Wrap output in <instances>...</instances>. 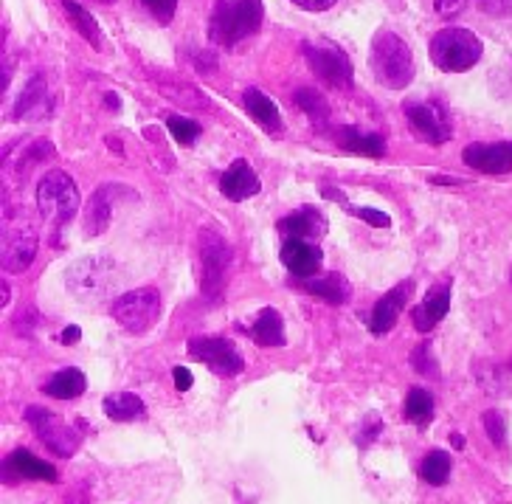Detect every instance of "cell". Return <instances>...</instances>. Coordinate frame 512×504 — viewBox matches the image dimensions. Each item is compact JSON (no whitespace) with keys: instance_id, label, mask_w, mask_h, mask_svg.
<instances>
[{"instance_id":"ab89813d","label":"cell","mask_w":512,"mask_h":504,"mask_svg":"<svg viewBox=\"0 0 512 504\" xmlns=\"http://www.w3.org/2000/svg\"><path fill=\"white\" fill-rule=\"evenodd\" d=\"M79 336H82V330H79V327H68V330H62L60 341L62 344H76V341H79Z\"/></svg>"},{"instance_id":"ffe728a7","label":"cell","mask_w":512,"mask_h":504,"mask_svg":"<svg viewBox=\"0 0 512 504\" xmlns=\"http://www.w3.org/2000/svg\"><path fill=\"white\" fill-rule=\"evenodd\" d=\"M279 231L285 234L287 240H313L318 234H324V217L318 212H293L279 223Z\"/></svg>"},{"instance_id":"1f68e13d","label":"cell","mask_w":512,"mask_h":504,"mask_svg":"<svg viewBox=\"0 0 512 504\" xmlns=\"http://www.w3.org/2000/svg\"><path fill=\"white\" fill-rule=\"evenodd\" d=\"M166 127H169L172 138H175L178 144H183V147L195 144V138L200 136V124L192 122V119H186V116H169V119H166Z\"/></svg>"},{"instance_id":"d6a6232c","label":"cell","mask_w":512,"mask_h":504,"mask_svg":"<svg viewBox=\"0 0 512 504\" xmlns=\"http://www.w3.org/2000/svg\"><path fill=\"white\" fill-rule=\"evenodd\" d=\"M484 431L496 445H504V440H507V426H504V417L498 412H484Z\"/></svg>"},{"instance_id":"30bf717a","label":"cell","mask_w":512,"mask_h":504,"mask_svg":"<svg viewBox=\"0 0 512 504\" xmlns=\"http://www.w3.org/2000/svg\"><path fill=\"white\" fill-rule=\"evenodd\" d=\"M406 116L417 136L425 138L428 144H445L451 138V119L437 102H414L406 107Z\"/></svg>"},{"instance_id":"ba28073f","label":"cell","mask_w":512,"mask_h":504,"mask_svg":"<svg viewBox=\"0 0 512 504\" xmlns=\"http://www.w3.org/2000/svg\"><path fill=\"white\" fill-rule=\"evenodd\" d=\"M189 355H195L197 361H203L211 372L217 375H237L245 367L242 355L237 347L220 336H197L189 341Z\"/></svg>"},{"instance_id":"d590c367","label":"cell","mask_w":512,"mask_h":504,"mask_svg":"<svg viewBox=\"0 0 512 504\" xmlns=\"http://www.w3.org/2000/svg\"><path fill=\"white\" fill-rule=\"evenodd\" d=\"M352 214H358L361 220L366 223H372V226H380V229H386V226H392V217L383 212H375V209H349Z\"/></svg>"},{"instance_id":"4fadbf2b","label":"cell","mask_w":512,"mask_h":504,"mask_svg":"<svg viewBox=\"0 0 512 504\" xmlns=\"http://www.w3.org/2000/svg\"><path fill=\"white\" fill-rule=\"evenodd\" d=\"M279 257H282V265L287 271L299 279H313L321 271V262H324L321 248L310 240H287Z\"/></svg>"},{"instance_id":"60d3db41","label":"cell","mask_w":512,"mask_h":504,"mask_svg":"<svg viewBox=\"0 0 512 504\" xmlns=\"http://www.w3.org/2000/svg\"><path fill=\"white\" fill-rule=\"evenodd\" d=\"M99 3H116V0H99Z\"/></svg>"},{"instance_id":"cb8c5ba5","label":"cell","mask_w":512,"mask_h":504,"mask_svg":"<svg viewBox=\"0 0 512 504\" xmlns=\"http://www.w3.org/2000/svg\"><path fill=\"white\" fill-rule=\"evenodd\" d=\"M251 336L259 347H285V324L282 316L276 310H262L256 316L254 327H251Z\"/></svg>"},{"instance_id":"8fae6325","label":"cell","mask_w":512,"mask_h":504,"mask_svg":"<svg viewBox=\"0 0 512 504\" xmlns=\"http://www.w3.org/2000/svg\"><path fill=\"white\" fill-rule=\"evenodd\" d=\"M462 158H465L467 167L479 169L484 175H504V172H512V141L467 144Z\"/></svg>"},{"instance_id":"9c48e42d","label":"cell","mask_w":512,"mask_h":504,"mask_svg":"<svg viewBox=\"0 0 512 504\" xmlns=\"http://www.w3.org/2000/svg\"><path fill=\"white\" fill-rule=\"evenodd\" d=\"M304 57L318 77L324 79L330 88H344L352 85V62L335 46H304Z\"/></svg>"},{"instance_id":"7c38bea8","label":"cell","mask_w":512,"mask_h":504,"mask_svg":"<svg viewBox=\"0 0 512 504\" xmlns=\"http://www.w3.org/2000/svg\"><path fill=\"white\" fill-rule=\"evenodd\" d=\"M411 291H414V282L406 279V282H400V285L392 288L386 296H380V299H377V305L372 307V316H369V330H372L375 336H386L394 324H397V319H400V313H403V307H406Z\"/></svg>"},{"instance_id":"83f0119b","label":"cell","mask_w":512,"mask_h":504,"mask_svg":"<svg viewBox=\"0 0 512 504\" xmlns=\"http://www.w3.org/2000/svg\"><path fill=\"white\" fill-rule=\"evenodd\" d=\"M406 417L414 426H428L434 420V395L425 389H411L406 398Z\"/></svg>"},{"instance_id":"e575fe53","label":"cell","mask_w":512,"mask_h":504,"mask_svg":"<svg viewBox=\"0 0 512 504\" xmlns=\"http://www.w3.org/2000/svg\"><path fill=\"white\" fill-rule=\"evenodd\" d=\"M414 369L420 372V375H437V364H434V358H431V350H428V344H420L417 350H414Z\"/></svg>"},{"instance_id":"8d00e7d4","label":"cell","mask_w":512,"mask_h":504,"mask_svg":"<svg viewBox=\"0 0 512 504\" xmlns=\"http://www.w3.org/2000/svg\"><path fill=\"white\" fill-rule=\"evenodd\" d=\"M434 6L442 17H456L467 6V0H434Z\"/></svg>"},{"instance_id":"5bb4252c","label":"cell","mask_w":512,"mask_h":504,"mask_svg":"<svg viewBox=\"0 0 512 504\" xmlns=\"http://www.w3.org/2000/svg\"><path fill=\"white\" fill-rule=\"evenodd\" d=\"M110 282V262L105 260H82L68 271V288L79 296H99V291Z\"/></svg>"},{"instance_id":"277c9868","label":"cell","mask_w":512,"mask_h":504,"mask_svg":"<svg viewBox=\"0 0 512 504\" xmlns=\"http://www.w3.org/2000/svg\"><path fill=\"white\" fill-rule=\"evenodd\" d=\"M37 206L51 223V229L60 231L79 209V189L71 181V175H65L60 169L43 175V181L37 186Z\"/></svg>"},{"instance_id":"f546056e","label":"cell","mask_w":512,"mask_h":504,"mask_svg":"<svg viewBox=\"0 0 512 504\" xmlns=\"http://www.w3.org/2000/svg\"><path fill=\"white\" fill-rule=\"evenodd\" d=\"M296 105L302 107L313 122L324 124L330 119V105H327V99L318 91H313V88H302V91L296 93Z\"/></svg>"},{"instance_id":"3957f363","label":"cell","mask_w":512,"mask_h":504,"mask_svg":"<svg viewBox=\"0 0 512 504\" xmlns=\"http://www.w3.org/2000/svg\"><path fill=\"white\" fill-rule=\"evenodd\" d=\"M431 60L448 74L470 71L482 60V40L467 29H442L431 40Z\"/></svg>"},{"instance_id":"4dcf8cb0","label":"cell","mask_w":512,"mask_h":504,"mask_svg":"<svg viewBox=\"0 0 512 504\" xmlns=\"http://www.w3.org/2000/svg\"><path fill=\"white\" fill-rule=\"evenodd\" d=\"M310 293H318L321 299H327L332 305H341L347 299V288L338 276H330V279H316V282H307L304 285Z\"/></svg>"},{"instance_id":"5b68a950","label":"cell","mask_w":512,"mask_h":504,"mask_svg":"<svg viewBox=\"0 0 512 504\" xmlns=\"http://www.w3.org/2000/svg\"><path fill=\"white\" fill-rule=\"evenodd\" d=\"M200 288L209 299H217L226 288L228 268H231V248L214 231L200 234Z\"/></svg>"},{"instance_id":"e0dca14e","label":"cell","mask_w":512,"mask_h":504,"mask_svg":"<svg viewBox=\"0 0 512 504\" xmlns=\"http://www.w3.org/2000/svg\"><path fill=\"white\" fill-rule=\"evenodd\" d=\"M6 471L20 476V479H37V482H57L60 476L54 471V465H48L43 459H37L26 448H17L6 457Z\"/></svg>"},{"instance_id":"d6986e66","label":"cell","mask_w":512,"mask_h":504,"mask_svg":"<svg viewBox=\"0 0 512 504\" xmlns=\"http://www.w3.org/2000/svg\"><path fill=\"white\" fill-rule=\"evenodd\" d=\"M335 141L349 153L366 155V158H383L386 155V138L377 136V133H361L355 127H341V130H335Z\"/></svg>"},{"instance_id":"6da1fadb","label":"cell","mask_w":512,"mask_h":504,"mask_svg":"<svg viewBox=\"0 0 512 504\" xmlns=\"http://www.w3.org/2000/svg\"><path fill=\"white\" fill-rule=\"evenodd\" d=\"M369 65H372V74L392 91H403L408 82L414 79L411 48L394 31H380L377 34L372 51H369Z\"/></svg>"},{"instance_id":"484cf974","label":"cell","mask_w":512,"mask_h":504,"mask_svg":"<svg viewBox=\"0 0 512 504\" xmlns=\"http://www.w3.org/2000/svg\"><path fill=\"white\" fill-rule=\"evenodd\" d=\"M110 186H102V189H96L93 192L91 203H88V212H85V234H102V231L110 226V212H113V206H110Z\"/></svg>"},{"instance_id":"ac0fdd59","label":"cell","mask_w":512,"mask_h":504,"mask_svg":"<svg viewBox=\"0 0 512 504\" xmlns=\"http://www.w3.org/2000/svg\"><path fill=\"white\" fill-rule=\"evenodd\" d=\"M220 189H223V195L228 200H245L259 192V178H256V172L245 161H234L226 175H223Z\"/></svg>"},{"instance_id":"f35d334b","label":"cell","mask_w":512,"mask_h":504,"mask_svg":"<svg viewBox=\"0 0 512 504\" xmlns=\"http://www.w3.org/2000/svg\"><path fill=\"white\" fill-rule=\"evenodd\" d=\"M299 9H304V12H324V9H330V6H335V0H293Z\"/></svg>"},{"instance_id":"8992f818","label":"cell","mask_w":512,"mask_h":504,"mask_svg":"<svg viewBox=\"0 0 512 504\" xmlns=\"http://www.w3.org/2000/svg\"><path fill=\"white\" fill-rule=\"evenodd\" d=\"M110 310H113V319L119 321L124 330H130V333H147L152 324L158 321L161 296H158L155 288H138V291L121 293Z\"/></svg>"},{"instance_id":"44dd1931","label":"cell","mask_w":512,"mask_h":504,"mask_svg":"<svg viewBox=\"0 0 512 504\" xmlns=\"http://www.w3.org/2000/svg\"><path fill=\"white\" fill-rule=\"evenodd\" d=\"M85 386H88V383H85V375H82L79 369L68 367L60 369L57 375H51V378L43 383V392H46L48 398L74 400L85 392Z\"/></svg>"},{"instance_id":"74e56055","label":"cell","mask_w":512,"mask_h":504,"mask_svg":"<svg viewBox=\"0 0 512 504\" xmlns=\"http://www.w3.org/2000/svg\"><path fill=\"white\" fill-rule=\"evenodd\" d=\"M172 378H175V386L181 389V392H189L192 389V383H195V378H192V372L186 367H175L172 369Z\"/></svg>"},{"instance_id":"52a82bcc","label":"cell","mask_w":512,"mask_h":504,"mask_svg":"<svg viewBox=\"0 0 512 504\" xmlns=\"http://www.w3.org/2000/svg\"><path fill=\"white\" fill-rule=\"evenodd\" d=\"M26 420L34 428V434L43 440L51 454H57V457H74L76 448L82 445V437H79V431L71 428L62 417L57 414H51L48 409H40V406H31L26 409Z\"/></svg>"},{"instance_id":"603a6c76","label":"cell","mask_w":512,"mask_h":504,"mask_svg":"<svg viewBox=\"0 0 512 504\" xmlns=\"http://www.w3.org/2000/svg\"><path fill=\"white\" fill-rule=\"evenodd\" d=\"M242 105H245V110L254 116L256 124H262L265 130H271V133H276V130H282V119H279V110H276V105H273L271 99L265 96L262 91H256V88H248V91L242 93Z\"/></svg>"},{"instance_id":"d4e9b609","label":"cell","mask_w":512,"mask_h":504,"mask_svg":"<svg viewBox=\"0 0 512 504\" xmlns=\"http://www.w3.org/2000/svg\"><path fill=\"white\" fill-rule=\"evenodd\" d=\"M105 414L116 423H130V420H138L144 417V400L133 395V392H113L105 398Z\"/></svg>"},{"instance_id":"9a60e30c","label":"cell","mask_w":512,"mask_h":504,"mask_svg":"<svg viewBox=\"0 0 512 504\" xmlns=\"http://www.w3.org/2000/svg\"><path fill=\"white\" fill-rule=\"evenodd\" d=\"M37 234L31 229H15L6 234V248H3V268L9 274L26 271L37 254Z\"/></svg>"},{"instance_id":"836d02e7","label":"cell","mask_w":512,"mask_h":504,"mask_svg":"<svg viewBox=\"0 0 512 504\" xmlns=\"http://www.w3.org/2000/svg\"><path fill=\"white\" fill-rule=\"evenodd\" d=\"M141 3H144L161 23H169L172 15H175V9H178V0H141Z\"/></svg>"},{"instance_id":"f1b7e54d","label":"cell","mask_w":512,"mask_h":504,"mask_svg":"<svg viewBox=\"0 0 512 504\" xmlns=\"http://www.w3.org/2000/svg\"><path fill=\"white\" fill-rule=\"evenodd\" d=\"M420 476L428 482V485H445L448 476H451V459L445 451H431L428 457L422 459Z\"/></svg>"},{"instance_id":"7402d4cb","label":"cell","mask_w":512,"mask_h":504,"mask_svg":"<svg viewBox=\"0 0 512 504\" xmlns=\"http://www.w3.org/2000/svg\"><path fill=\"white\" fill-rule=\"evenodd\" d=\"M17 119H43L48 116V110H51V102H48V91H46V82L40 77H34L26 85V91L20 96V102H17Z\"/></svg>"},{"instance_id":"7a4b0ae2","label":"cell","mask_w":512,"mask_h":504,"mask_svg":"<svg viewBox=\"0 0 512 504\" xmlns=\"http://www.w3.org/2000/svg\"><path fill=\"white\" fill-rule=\"evenodd\" d=\"M262 26V0H217L211 15V40L217 46H237Z\"/></svg>"},{"instance_id":"2e32d148","label":"cell","mask_w":512,"mask_h":504,"mask_svg":"<svg viewBox=\"0 0 512 504\" xmlns=\"http://www.w3.org/2000/svg\"><path fill=\"white\" fill-rule=\"evenodd\" d=\"M448 307H451V285H437L434 291L425 296L422 305L414 307V327L420 333H431L439 321L448 316Z\"/></svg>"},{"instance_id":"4316f807","label":"cell","mask_w":512,"mask_h":504,"mask_svg":"<svg viewBox=\"0 0 512 504\" xmlns=\"http://www.w3.org/2000/svg\"><path fill=\"white\" fill-rule=\"evenodd\" d=\"M62 9H65V15L71 17V23H74V29L85 37V40H91L93 48H102V34H99V26H96V20L88 9H82L76 0H62Z\"/></svg>"}]
</instances>
